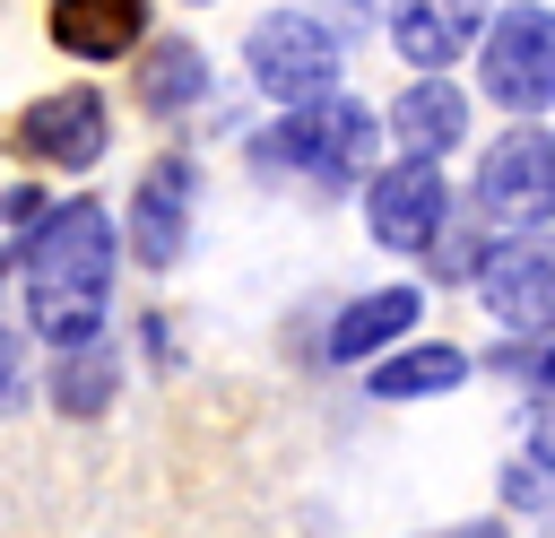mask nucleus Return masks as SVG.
<instances>
[{"label": "nucleus", "mask_w": 555, "mask_h": 538, "mask_svg": "<svg viewBox=\"0 0 555 538\" xmlns=\"http://www.w3.org/2000/svg\"><path fill=\"white\" fill-rule=\"evenodd\" d=\"M113 217L95 200L52 208L26 234V312L52 347H87L104 330V295H113Z\"/></svg>", "instance_id": "1"}, {"label": "nucleus", "mask_w": 555, "mask_h": 538, "mask_svg": "<svg viewBox=\"0 0 555 538\" xmlns=\"http://www.w3.org/2000/svg\"><path fill=\"white\" fill-rule=\"evenodd\" d=\"M251 156H260V165H278V174H304V182H321V191H347V182H364V156H373V113H364L356 95H312V104H286V121L251 139Z\"/></svg>", "instance_id": "2"}, {"label": "nucleus", "mask_w": 555, "mask_h": 538, "mask_svg": "<svg viewBox=\"0 0 555 538\" xmlns=\"http://www.w3.org/2000/svg\"><path fill=\"white\" fill-rule=\"evenodd\" d=\"M243 61H251V87H260V95H278V104L338 95V35H330L321 17H304V9L260 17V26H251V43H243Z\"/></svg>", "instance_id": "3"}, {"label": "nucleus", "mask_w": 555, "mask_h": 538, "mask_svg": "<svg viewBox=\"0 0 555 538\" xmlns=\"http://www.w3.org/2000/svg\"><path fill=\"white\" fill-rule=\"evenodd\" d=\"M486 95L546 121V95H555V17H546V0H520V9L486 17Z\"/></svg>", "instance_id": "4"}, {"label": "nucleus", "mask_w": 555, "mask_h": 538, "mask_svg": "<svg viewBox=\"0 0 555 538\" xmlns=\"http://www.w3.org/2000/svg\"><path fill=\"white\" fill-rule=\"evenodd\" d=\"M477 200L494 217H512V234H546V208H555V139H546V121H520L512 139L486 148Z\"/></svg>", "instance_id": "5"}, {"label": "nucleus", "mask_w": 555, "mask_h": 538, "mask_svg": "<svg viewBox=\"0 0 555 538\" xmlns=\"http://www.w3.org/2000/svg\"><path fill=\"white\" fill-rule=\"evenodd\" d=\"M442 208H451V182H442L434 156H399V165L373 174V191H364V226H373V243H390V252H425V243L442 234Z\"/></svg>", "instance_id": "6"}, {"label": "nucleus", "mask_w": 555, "mask_h": 538, "mask_svg": "<svg viewBox=\"0 0 555 538\" xmlns=\"http://www.w3.org/2000/svg\"><path fill=\"white\" fill-rule=\"evenodd\" d=\"M104 139H113V113H104L95 87H52V95H35V104L17 113V148H26V156H52V165H69V174H87V165L104 156Z\"/></svg>", "instance_id": "7"}, {"label": "nucleus", "mask_w": 555, "mask_h": 538, "mask_svg": "<svg viewBox=\"0 0 555 538\" xmlns=\"http://www.w3.org/2000/svg\"><path fill=\"white\" fill-rule=\"evenodd\" d=\"M546 286H555V260H546V234H503L486 260H477V295L503 330L520 338H546Z\"/></svg>", "instance_id": "8"}, {"label": "nucleus", "mask_w": 555, "mask_h": 538, "mask_svg": "<svg viewBox=\"0 0 555 538\" xmlns=\"http://www.w3.org/2000/svg\"><path fill=\"white\" fill-rule=\"evenodd\" d=\"M191 191H199L191 156H165V165H147V182H139V200H130V252H139L147 269H173V260H182Z\"/></svg>", "instance_id": "9"}, {"label": "nucleus", "mask_w": 555, "mask_h": 538, "mask_svg": "<svg viewBox=\"0 0 555 538\" xmlns=\"http://www.w3.org/2000/svg\"><path fill=\"white\" fill-rule=\"evenodd\" d=\"M486 17H494L486 0H399L390 43H399V61H416V69L434 78L442 61H460V52H468V35H477Z\"/></svg>", "instance_id": "10"}, {"label": "nucleus", "mask_w": 555, "mask_h": 538, "mask_svg": "<svg viewBox=\"0 0 555 538\" xmlns=\"http://www.w3.org/2000/svg\"><path fill=\"white\" fill-rule=\"evenodd\" d=\"M390 139H399V156H451V148L468 139V87H451V78H416V87H399V104H390Z\"/></svg>", "instance_id": "11"}, {"label": "nucleus", "mask_w": 555, "mask_h": 538, "mask_svg": "<svg viewBox=\"0 0 555 538\" xmlns=\"http://www.w3.org/2000/svg\"><path fill=\"white\" fill-rule=\"evenodd\" d=\"M52 43L78 52V61H121L147 26V0H52Z\"/></svg>", "instance_id": "12"}, {"label": "nucleus", "mask_w": 555, "mask_h": 538, "mask_svg": "<svg viewBox=\"0 0 555 538\" xmlns=\"http://www.w3.org/2000/svg\"><path fill=\"white\" fill-rule=\"evenodd\" d=\"M416 312H425V295H416V286H382V295H356V304L330 321V364H364L373 347L408 338V330H416Z\"/></svg>", "instance_id": "13"}, {"label": "nucleus", "mask_w": 555, "mask_h": 538, "mask_svg": "<svg viewBox=\"0 0 555 538\" xmlns=\"http://www.w3.org/2000/svg\"><path fill=\"white\" fill-rule=\"evenodd\" d=\"M199 95H208L199 43H191V35H165V43L139 61V104H147V113H182V104H199Z\"/></svg>", "instance_id": "14"}, {"label": "nucleus", "mask_w": 555, "mask_h": 538, "mask_svg": "<svg viewBox=\"0 0 555 538\" xmlns=\"http://www.w3.org/2000/svg\"><path fill=\"white\" fill-rule=\"evenodd\" d=\"M113 382H121V356H104L95 338H87V347H61V364H52V408H61V417H95V408L113 399Z\"/></svg>", "instance_id": "15"}, {"label": "nucleus", "mask_w": 555, "mask_h": 538, "mask_svg": "<svg viewBox=\"0 0 555 538\" xmlns=\"http://www.w3.org/2000/svg\"><path fill=\"white\" fill-rule=\"evenodd\" d=\"M460 382H468V356L460 347H408V356H390L373 373L382 399H434V390H460Z\"/></svg>", "instance_id": "16"}, {"label": "nucleus", "mask_w": 555, "mask_h": 538, "mask_svg": "<svg viewBox=\"0 0 555 538\" xmlns=\"http://www.w3.org/2000/svg\"><path fill=\"white\" fill-rule=\"evenodd\" d=\"M503 495H512L520 512H538V503H546V460H512V469H503Z\"/></svg>", "instance_id": "17"}, {"label": "nucleus", "mask_w": 555, "mask_h": 538, "mask_svg": "<svg viewBox=\"0 0 555 538\" xmlns=\"http://www.w3.org/2000/svg\"><path fill=\"white\" fill-rule=\"evenodd\" d=\"M9 390H17V338L0 330V408H9Z\"/></svg>", "instance_id": "18"}, {"label": "nucleus", "mask_w": 555, "mask_h": 538, "mask_svg": "<svg viewBox=\"0 0 555 538\" xmlns=\"http://www.w3.org/2000/svg\"><path fill=\"white\" fill-rule=\"evenodd\" d=\"M442 538H503V521H460V529H442Z\"/></svg>", "instance_id": "19"}]
</instances>
